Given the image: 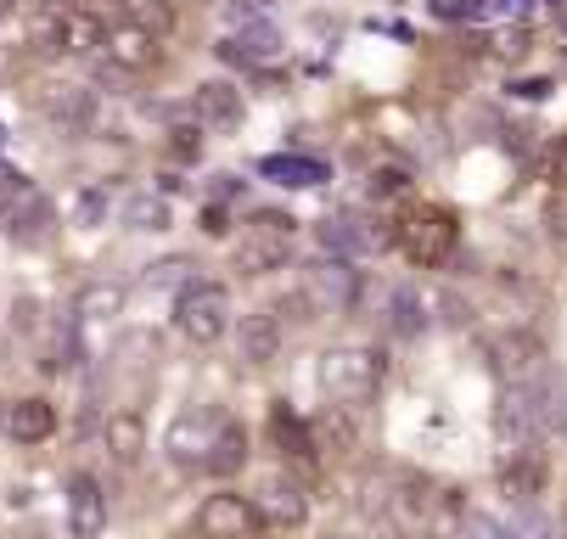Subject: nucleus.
Segmentation results:
<instances>
[{
    "label": "nucleus",
    "instance_id": "obj_30",
    "mask_svg": "<svg viewBox=\"0 0 567 539\" xmlns=\"http://www.w3.org/2000/svg\"><path fill=\"white\" fill-rule=\"evenodd\" d=\"M68 12H34L29 18V40L40 45V51H68Z\"/></svg>",
    "mask_w": 567,
    "mask_h": 539
},
{
    "label": "nucleus",
    "instance_id": "obj_7",
    "mask_svg": "<svg viewBox=\"0 0 567 539\" xmlns=\"http://www.w3.org/2000/svg\"><path fill=\"white\" fill-rule=\"evenodd\" d=\"M197 528H203V539H259L265 517L241 495H208L203 511H197Z\"/></svg>",
    "mask_w": 567,
    "mask_h": 539
},
{
    "label": "nucleus",
    "instance_id": "obj_21",
    "mask_svg": "<svg viewBox=\"0 0 567 539\" xmlns=\"http://www.w3.org/2000/svg\"><path fill=\"white\" fill-rule=\"evenodd\" d=\"M259 175H265V180H276V186L309 191V186L327 180V164H320V158H265V164H259Z\"/></svg>",
    "mask_w": 567,
    "mask_h": 539
},
{
    "label": "nucleus",
    "instance_id": "obj_20",
    "mask_svg": "<svg viewBox=\"0 0 567 539\" xmlns=\"http://www.w3.org/2000/svg\"><path fill=\"white\" fill-rule=\"evenodd\" d=\"M501 489H506L512 500H534V495L545 489V467L528 455V444H523V449H512V460L501 467Z\"/></svg>",
    "mask_w": 567,
    "mask_h": 539
},
{
    "label": "nucleus",
    "instance_id": "obj_18",
    "mask_svg": "<svg viewBox=\"0 0 567 539\" xmlns=\"http://www.w3.org/2000/svg\"><path fill=\"white\" fill-rule=\"evenodd\" d=\"M241 460H248V433H241L236 422H225V427H219V438H214V449L203 455V473L230 478V473H241Z\"/></svg>",
    "mask_w": 567,
    "mask_h": 539
},
{
    "label": "nucleus",
    "instance_id": "obj_36",
    "mask_svg": "<svg viewBox=\"0 0 567 539\" xmlns=\"http://www.w3.org/2000/svg\"><path fill=\"white\" fill-rule=\"evenodd\" d=\"M399 191H404V175H399V169L371 175V197H399Z\"/></svg>",
    "mask_w": 567,
    "mask_h": 539
},
{
    "label": "nucleus",
    "instance_id": "obj_24",
    "mask_svg": "<svg viewBox=\"0 0 567 539\" xmlns=\"http://www.w3.org/2000/svg\"><path fill=\"white\" fill-rule=\"evenodd\" d=\"M40 107H45L56 124H85V118H91V96L79 91V85H45Z\"/></svg>",
    "mask_w": 567,
    "mask_h": 539
},
{
    "label": "nucleus",
    "instance_id": "obj_16",
    "mask_svg": "<svg viewBox=\"0 0 567 539\" xmlns=\"http://www.w3.org/2000/svg\"><path fill=\"white\" fill-rule=\"evenodd\" d=\"M236 349H241V360H248V365H270L281 354V321L276 315H241Z\"/></svg>",
    "mask_w": 567,
    "mask_h": 539
},
{
    "label": "nucleus",
    "instance_id": "obj_1",
    "mask_svg": "<svg viewBox=\"0 0 567 539\" xmlns=\"http://www.w3.org/2000/svg\"><path fill=\"white\" fill-rule=\"evenodd\" d=\"M320 388H327L343 411H360L382 388V354L371 349H327L320 354Z\"/></svg>",
    "mask_w": 567,
    "mask_h": 539
},
{
    "label": "nucleus",
    "instance_id": "obj_9",
    "mask_svg": "<svg viewBox=\"0 0 567 539\" xmlns=\"http://www.w3.org/2000/svg\"><path fill=\"white\" fill-rule=\"evenodd\" d=\"M287 248H292V230H270V225L254 219L236 242V270L241 276H270V270L287 265Z\"/></svg>",
    "mask_w": 567,
    "mask_h": 539
},
{
    "label": "nucleus",
    "instance_id": "obj_22",
    "mask_svg": "<svg viewBox=\"0 0 567 539\" xmlns=\"http://www.w3.org/2000/svg\"><path fill=\"white\" fill-rule=\"evenodd\" d=\"M124 225L130 230H169L175 208H169V197H157V191H130L124 197Z\"/></svg>",
    "mask_w": 567,
    "mask_h": 539
},
{
    "label": "nucleus",
    "instance_id": "obj_28",
    "mask_svg": "<svg viewBox=\"0 0 567 539\" xmlns=\"http://www.w3.org/2000/svg\"><path fill=\"white\" fill-rule=\"evenodd\" d=\"M393 332H399V338L427 332V303H422L411 287H399V292H393Z\"/></svg>",
    "mask_w": 567,
    "mask_h": 539
},
{
    "label": "nucleus",
    "instance_id": "obj_39",
    "mask_svg": "<svg viewBox=\"0 0 567 539\" xmlns=\"http://www.w3.org/2000/svg\"><path fill=\"white\" fill-rule=\"evenodd\" d=\"M512 91H517V96H545L550 85H545V80H523V85H512Z\"/></svg>",
    "mask_w": 567,
    "mask_h": 539
},
{
    "label": "nucleus",
    "instance_id": "obj_34",
    "mask_svg": "<svg viewBox=\"0 0 567 539\" xmlns=\"http://www.w3.org/2000/svg\"><path fill=\"white\" fill-rule=\"evenodd\" d=\"M175 141H169V152H175V158H197V152H203V135L192 129V124H181V129H169Z\"/></svg>",
    "mask_w": 567,
    "mask_h": 539
},
{
    "label": "nucleus",
    "instance_id": "obj_19",
    "mask_svg": "<svg viewBox=\"0 0 567 539\" xmlns=\"http://www.w3.org/2000/svg\"><path fill=\"white\" fill-rule=\"evenodd\" d=\"M118 23H130V29L152 34V40H164L175 29V7H169V0H118Z\"/></svg>",
    "mask_w": 567,
    "mask_h": 539
},
{
    "label": "nucleus",
    "instance_id": "obj_11",
    "mask_svg": "<svg viewBox=\"0 0 567 539\" xmlns=\"http://www.w3.org/2000/svg\"><path fill=\"white\" fill-rule=\"evenodd\" d=\"M68 528H73V539H96V533L107 528V495H102V484L85 478V473L68 484Z\"/></svg>",
    "mask_w": 567,
    "mask_h": 539
},
{
    "label": "nucleus",
    "instance_id": "obj_17",
    "mask_svg": "<svg viewBox=\"0 0 567 539\" xmlns=\"http://www.w3.org/2000/svg\"><path fill=\"white\" fill-rule=\"evenodd\" d=\"M7 433L18 438V444H40V438H51L56 433V411L45 405V400H18V405H7Z\"/></svg>",
    "mask_w": 567,
    "mask_h": 539
},
{
    "label": "nucleus",
    "instance_id": "obj_3",
    "mask_svg": "<svg viewBox=\"0 0 567 539\" xmlns=\"http://www.w3.org/2000/svg\"><path fill=\"white\" fill-rule=\"evenodd\" d=\"M175 326H181L192 343L225 338V326H230V292H225L219 281H186L181 298H175Z\"/></svg>",
    "mask_w": 567,
    "mask_h": 539
},
{
    "label": "nucleus",
    "instance_id": "obj_12",
    "mask_svg": "<svg viewBox=\"0 0 567 539\" xmlns=\"http://www.w3.org/2000/svg\"><path fill=\"white\" fill-rule=\"evenodd\" d=\"M45 225H51V203H45L40 186H29V191L12 197V203H0V230H12L18 242H40Z\"/></svg>",
    "mask_w": 567,
    "mask_h": 539
},
{
    "label": "nucleus",
    "instance_id": "obj_14",
    "mask_svg": "<svg viewBox=\"0 0 567 539\" xmlns=\"http://www.w3.org/2000/svg\"><path fill=\"white\" fill-rule=\"evenodd\" d=\"M254 506H259V517L276 522V528H298V522L309 517V495H303V484H292V478H270Z\"/></svg>",
    "mask_w": 567,
    "mask_h": 539
},
{
    "label": "nucleus",
    "instance_id": "obj_26",
    "mask_svg": "<svg viewBox=\"0 0 567 539\" xmlns=\"http://www.w3.org/2000/svg\"><path fill=\"white\" fill-rule=\"evenodd\" d=\"M270 433H276V444H281L287 455H298V460H309V455H315L309 427H303L298 416H287V405H276V411H270Z\"/></svg>",
    "mask_w": 567,
    "mask_h": 539
},
{
    "label": "nucleus",
    "instance_id": "obj_23",
    "mask_svg": "<svg viewBox=\"0 0 567 539\" xmlns=\"http://www.w3.org/2000/svg\"><path fill=\"white\" fill-rule=\"evenodd\" d=\"M124 298H130V292H124L118 281H91L85 292L73 298V315H79V321H107V315L124 310Z\"/></svg>",
    "mask_w": 567,
    "mask_h": 539
},
{
    "label": "nucleus",
    "instance_id": "obj_8",
    "mask_svg": "<svg viewBox=\"0 0 567 539\" xmlns=\"http://www.w3.org/2000/svg\"><path fill=\"white\" fill-rule=\"evenodd\" d=\"M225 422H230V416H225V411H214V405L181 411V416H175V427H169V455H175V460H186V467H192V460L203 467V455L214 449V438H219V427H225Z\"/></svg>",
    "mask_w": 567,
    "mask_h": 539
},
{
    "label": "nucleus",
    "instance_id": "obj_32",
    "mask_svg": "<svg viewBox=\"0 0 567 539\" xmlns=\"http://www.w3.org/2000/svg\"><path fill=\"white\" fill-rule=\"evenodd\" d=\"M186 281H192V259H157V265H146V292L186 287Z\"/></svg>",
    "mask_w": 567,
    "mask_h": 539
},
{
    "label": "nucleus",
    "instance_id": "obj_25",
    "mask_svg": "<svg viewBox=\"0 0 567 539\" xmlns=\"http://www.w3.org/2000/svg\"><path fill=\"white\" fill-rule=\"evenodd\" d=\"M107 449H113L118 460H135V455L146 449V427H141V416H130V411L107 416Z\"/></svg>",
    "mask_w": 567,
    "mask_h": 539
},
{
    "label": "nucleus",
    "instance_id": "obj_41",
    "mask_svg": "<svg viewBox=\"0 0 567 539\" xmlns=\"http://www.w3.org/2000/svg\"><path fill=\"white\" fill-rule=\"evenodd\" d=\"M236 7H248V12H265V7H276V0H236Z\"/></svg>",
    "mask_w": 567,
    "mask_h": 539
},
{
    "label": "nucleus",
    "instance_id": "obj_42",
    "mask_svg": "<svg viewBox=\"0 0 567 539\" xmlns=\"http://www.w3.org/2000/svg\"><path fill=\"white\" fill-rule=\"evenodd\" d=\"M12 7H18V0H0V18H12Z\"/></svg>",
    "mask_w": 567,
    "mask_h": 539
},
{
    "label": "nucleus",
    "instance_id": "obj_29",
    "mask_svg": "<svg viewBox=\"0 0 567 539\" xmlns=\"http://www.w3.org/2000/svg\"><path fill=\"white\" fill-rule=\"evenodd\" d=\"M107 208H113V191L107 186H85V191H79V203H73V225L79 230H96L107 219Z\"/></svg>",
    "mask_w": 567,
    "mask_h": 539
},
{
    "label": "nucleus",
    "instance_id": "obj_40",
    "mask_svg": "<svg viewBox=\"0 0 567 539\" xmlns=\"http://www.w3.org/2000/svg\"><path fill=\"white\" fill-rule=\"evenodd\" d=\"M236 191H241L236 175H219V180H214V197H236Z\"/></svg>",
    "mask_w": 567,
    "mask_h": 539
},
{
    "label": "nucleus",
    "instance_id": "obj_37",
    "mask_svg": "<svg viewBox=\"0 0 567 539\" xmlns=\"http://www.w3.org/2000/svg\"><path fill=\"white\" fill-rule=\"evenodd\" d=\"M203 230H208V237H225V230H230V225H225V208H208V214H203Z\"/></svg>",
    "mask_w": 567,
    "mask_h": 539
},
{
    "label": "nucleus",
    "instance_id": "obj_10",
    "mask_svg": "<svg viewBox=\"0 0 567 539\" xmlns=\"http://www.w3.org/2000/svg\"><path fill=\"white\" fill-rule=\"evenodd\" d=\"M192 118H197V129H236L241 124V91L230 80H203L192 91Z\"/></svg>",
    "mask_w": 567,
    "mask_h": 539
},
{
    "label": "nucleus",
    "instance_id": "obj_33",
    "mask_svg": "<svg viewBox=\"0 0 567 539\" xmlns=\"http://www.w3.org/2000/svg\"><path fill=\"white\" fill-rule=\"evenodd\" d=\"M34 180L23 175V169H12V164H0V203H12V197H23Z\"/></svg>",
    "mask_w": 567,
    "mask_h": 539
},
{
    "label": "nucleus",
    "instance_id": "obj_27",
    "mask_svg": "<svg viewBox=\"0 0 567 539\" xmlns=\"http://www.w3.org/2000/svg\"><path fill=\"white\" fill-rule=\"evenodd\" d=\"M62 29H68V51H73V56H85V51H96V45L107 40V23H102V18H91V12H79V7L68 12V23H62Z\"/></svg>",
    "mask_w": 567,
    "mask_h": 539
},
{
    "label": "nucleus",
    "instance_id": "obj_4",
    "mask_svg": "<svg viewBox=\"0 0 567 539\" xmlns=\"http://www.w3.org/2000/svg\"><path fill=\"white\" fill-rule=\"evenodd\" d=\"M545 422H550V400H545L539 382H506V394H501V405H495V433H501L512 449H523V444L539 438Z\"/></svg>",
    "mask_w": 567,
    "mask_h": 539
},
{
    "label": "nucleus",
    "instance_id": "obj_35",
    "mask_svg": "<svg viewBox=\"0 0 567 539\" xmlns=\"http://www.w3.org/2000/svg\"><path fill=\"white\" fill-rule=\"evenodd\" d=\"M545 175H550V186H561L567 191V135L550 146V158H545Z\"/></svg>",
    "mask_w": 567,
    "mask_h": 539
},
{
    "label": "nucleus",
    "instance_id": "obj_2",
    "mask_svg": "<svg viewBox=\"0 0 567 539\" xmlns=\"http://www.w3.org/2000/svg\"><path fill=\"white\" fill-rule=\"evenodd\" d=\"M455 237H461V230H455V214L450 208H416V214H404L393 225V242L404 248V259L422 265V270L444 265L455 253Z\"/></svg>",
    "mask_w": 567,
    "mask_h": 539
},
{
    "label": "nucleus",
    "instance_id": "obj_13",
    "mask_svg": "<svg viewBox=\"0 0 567 539\" xmlns=\"http://www.w3.org/2000/svg\"><path fill=\"white\" fill-rule=\"evenodd\" d=\"M495 365H501L506 382H539L545 376V343L528 338V332H512V338L495 343Z\"/></svg>",
    "mask_w": 567,
    "mask_h": 539
},
{
    "label": "nucleus",
    "instance_id": "obj_38",
    "mask_svg": "<svg viewBox=\"0 0 567 539\" xmlns=\"http://www.w3.org/2000/svg\"><path fill=\"white\" fill-rule=\"evenodd\" d=\"M29 12H73V0H29Z\"/></svg>",
    "mask_w": 567,
    "mask_h": 539
},
{
    "label": "nucleus",
    "instance_id": "obj_31",
    "mask_svg": "<svg viewBox=\"0 0 567 539\" xmlns=\"http://www.w3.org/2000/svg\"><path fill=\"white\" fill-rule=\"evenodd\" d=\"M461 533H466V539H523L517 522H501V517H489V511H466Z\"/></svg>",
    "mask_w": 567,
    "mask_h": 539
},
{
    "label": "nucleus",
    "instance_id": "obj_15",
    "mask_svg": "<svg viewBox=\"0 0 567 539\" xmlns=\"http://www.w3.org/2000/svg\"><path fill=\"white\" fill-rule=\"evenodd\" d=\"M102 45H107V62H113L118 73H146V68H157V40L141 34V29H130V23L107 29Z\"/></svg>",
    "mask_w": 567,
    "mask_h": 539
},
{
    "label": "nucleus",
    "instance_id": "obj_5",
    "mask_svg": "<svg viewBox=\"0 0 567 539\" xmlns=\"http://www.w3.org/2000/svg\"><path fill=\"white\" fill-rule=\"evenodd\" d=\"M303 292L315 310H327V315H343L360 303V276L349 270V259H315L303 270Z\"/></svg>",
    "mask_w": 567,
    "mask_h": 539
},
{
    "label": "nucleus",
    "instance_id": "obj_6",
    "mask_svg": "<svg viewBox=\"0 0 567 539\" xmlns=\"http://www.w3.org/2000/svg\"><path fill=\"white\" fill-rule=\"evenodd\" d=\"M315 237H320V253H327V259H365V253L393 242V230H377V225H365L354 214H338V219L327 214L315 225Z\"/></svg>",
    "mask_w": 567,
    "mask_h": 539
}]
</instances>
